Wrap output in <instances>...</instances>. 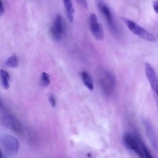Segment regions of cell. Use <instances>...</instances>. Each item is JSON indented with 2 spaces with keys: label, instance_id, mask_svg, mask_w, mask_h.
I'll return each mask as SVG.
<instances>
[{
  "label": "cell",
  "instance_id": "6da1fadb",
  "mask_svg": "<svg viewBox=\"0 0 158 158\" xmlns=\"http://www.w3.org/2000/svg\"><path fill=\"white\" fill-rule=\"evenodd\" d=\"M98 80L100 88L103 93L109 96H110L115 89L116 80L114 74L105 69H102L98 73Z\"/></svg>",
  "mask_w": 158,
  "mask_h": 158
},
{
  "label": "cell",
  "instance_id": "7a4b0ae2",
  "mask_svg": "<svg viewBox=\"0 0 158 158\" xmlns=\"http://www.w3.org/2000/svg\"><path fill=\"white\" fill-rule=\"evenodd\" d=\"M120 20L126 25L130 31L139 38L150 42H156V37L141 26L136 23L134 21L126 17H120Z\"/></svg>",
  "mask_w": 158,
  "mask_h": 158
},
{
  "label": "cell",
  "instance_id": "3957f363",
  "mask_svg": "<svg viewBox=\"0 0 158 158\" xmlns=\"http://www.w3.org/2000/svg\"><path fill=\"white\" fill-rule=\"evenodd\" d=\"M0 143L8 155L15 156L18 153L20 144L19 140L15 136L8 134L1 135Z\"/></svg>",
  "mask_w": 158,
  "mask_h": 158
},
{
  "label": "cell",
  "instance_id": "277c9868",
  "mask_svg": "<svg viewBox=\"0 0 158 158\" xmlns=\"http://www.w3.org/2000/svg\"><path fill=\"white\" fill-rule=\"evenodd\" d=\"M144 67L145 74L152 91L156 106L158 107V75L149 63L146 62Z\"/></svg>",
  "mask_w": 158,
  "mask_h": 158
},
{
  "label": "cell",
  "instance_id": "5b68a950",
  "mask_svg": "<svg viewBox=\"0 0 158 158\" xmlns=\"http://www.w3.org/2000/svg\"><path fill=\"white\" fill-rule=\"evenodd\" d=\"M2 110V122L4 125L10 128L15 133L22 135L23 133V127L21 123L12 115L9 113L4 107Z\"/></svg>",
  "mask_w": 158,
  "mask_h": 158
},
{
  "label": "cell",
  "instance_id": "8992f818",
  "mask_svg": "<svg viewBox=\"0 0 158 158\" xmlns=\"http://www.w3.org/2000/svg\"><path fill=\"white\" fill-rule=\"evenodd\" d=\"M96 2L99 11L104 17L110 30L114 33H117V27L115 25V23L114 22L111 11L108 6L105 3L103 0H96Z\"/></svg>",
  "mask_w": 158,
  "mask_h": 158
},
{
  "label": "cell",
  "instance_id": "52a82bcc",
  "mask_svg": "<svg viewBox=\"0 0 158 158\" xmlns=\"http://www.w3.org/2000/svg\"><path fill=\"white\" fill-rule=\"evenodd\" d=\"M64 32L65 25L62 17L57 14L50 30L51 36L54 41H59L62 40Z\"/></svg>",
  "mask_w": 158,
  "mask_h": 158
},
{
  "label": "cell",
  "instance_id": "ba28073f",
  "mask_svg": "<svg viewBox=\"0 0 158 158\" xmlns=\"http://www.w3.org/2000/svg\"><path fill=\"white\" fill-rule=\"evenodd\" d=\"M89 24L91 31L94 38L101 41L104 38V30L102 25L99 23L97 16L95 14H91L89 17Z\"/></svg>",
  "mask_w": 158,
  "mask_h": 158
},
{
  "label": "cell",
  "instance_id": "9c48e42d",
  "mask_svg": "<svg viewBox=\"0 0 158 158\" xmlns=\"http://www.w3.org/2000/svg\"><path fill=\"white\" fill-rule=\"evenodd\" d=\"M123 139L125 144L129 149L134 151L140 158H144L142 148H140L137 140L133 136L130 134H126L124 136Z\"/></svg>",
  "mask_w": 158,
  "mask_h": 158
},
{
  "label": "cell",
  "instance_id": "30bf717a",
  "mask_svg": "<svg viewBox=\"0 0 158 158\" xmlns=\"http://www.w3.org/2000/svg\"><path fill=\"white\" fill-rule=\"evenodd\" d=\"M64 6L65 15L70 23H73L74 19V8L71 0H62Z\"/></svg>",
  "mask_w": 158,
  "mask_h": 158
},
{
  "label": "cell",
  "instance_id": "8fae6325",
  "mask_svg": "<svg viewBox=\"0 0 158 158\" xmlns=\"http://www.w3.org/2000/svg\"><path fill=\"white\" fill-rule=\"evenodd\" d=\"M143 124L145 127L147 136H148L150 142L151 143L152 146H154L155 148H157V141H156L154 132L153 131V129H152L151 125L147 120H144Z\"/></svg>",
  "mask_w": 158,
  "mask_h": 158
},
{
  "label": "cell",
  "instance_id": "7c38bea8",
  "mask_svg": "<svg viewBox=\"0 0 158 158\" xmlns=\"http://www.w3.org/2000/svg\"><path fill=\"white\" fill-rule=\"evenodd\" d=\"M81 77L83 80V82L85 86L90 91L93 90L94 89V85L92 78L91 77L90 75L85 71H83L81 73Z\"/></svg>",
  "mask_w": 158,
  "mask_h": 158
},
{
  "label": "cell",
  "instance_id": "4fadbf2b",
  "mask_svg": "<svg viewBox=\"0 0 158 158\" xmlns=\"http://www.w3.org/2000/svg\"><path fill=\"white\" fill-rule=\"evenodd\" d=\"M0 78L2 86L5 89H7L9 88V80L10 79L9 74L6 70L3 69L0 70Z\"/></svg>",
  "mask_w": 158,
  "mask_h": 158
},
{
  "label": "cell",
  "instance_id": "5bb4252c",
  "mask_svg": "<svg viewBox=\"0 0 158 158\" xmlns=\"http://www.w3.org/2000/svg\"><path fill=\"white\" fill-rule=\"evenodd\" d=\"M5 65L9 67L15 68L18 65V59L16 56L12 55L10 56L5 62Z\"/></svg>",
  "mask_w": 158,
  "mask_h": 158
},
{
  "label": "cell",
  "instance_id": "9a60e30c",
  "mask_svg": "<svg viewBox=\"0 0 158 158\" xmlns=\"http://www.w3.org/2000/svg\"><path fill=\"white\" fill-rule=\"evenodd\" d=\"M41 83L44 87L48 86L50 84V77L49 75L46 72H43L41 77Z\"/></svg>",
  "mask_w": 158,
  "mask_h": 158
},
{
  "label": "cell",
  "instance_id": "2e32d148",
  "mask_svg": "<svg viewBox=\"0 0 158 158\" xmlns=\"http://www.w3.org/2000/svg\"><path fill=\"white\" fill-rule=\"evenodd\" d=\"M141 148H142V150H143V152L145 158H153V157L149 152V150L148 149L146 146L143 143H141Z\"/></svg>",
  "mask_w": 158,
  "mask_h": 158
},
{
  "label": "cell",
  "instance_id": "e0dca14e",
  "mask_svg": "<svg viewBox=\"0 0 158 158\" xmlns=\"http://www.w3.org/2000/svg\"><path fill=\"white\" fill-rule=\"evenodd\" d=\"M49 103H50L51 106L52 107H55V106L56 105V99H55V97H54V94H51L49 96Z\"/></svg>",
  "mask_w": 158,
  "mask_h": 158
},
{
  "label": "cell",
  "instance_id": "ac0fdd59",
  "mask_svg": "<svg viewBox=\"0 0 158 158\" xmlns=\"http://www.w3.org/2000/svg\"><path fill=\"white\" fill-rule=\"evenodd\" d=\"M80 6H81L83 8L87 9L88 8V2L86 0H76Z\"/></svg>",
  "mask_w": 158,
  "mask_h": 158
},
{
  "label": "cell",
  "instance_id": "d6986e66",
  "mask_svg": "<svg viewBox=\"0 0 158 158\" xmlns=\"http://www.w3.org/2000/svg\"><path fill=\"white\" fill-rule=\"evenodd\" d=\"M152 7L156 14H158V0H154L152 2Z\"/></svg>",
  "mask_w": 158,
  "mask_h": 158
},
{
  "label": "cell",
  "instance_id": "ffe728a7",
  "mask_svg": "<svg viewBox=\"0 0 158 158\" xmlns=\"http://www.w3.org/2000/svg\"><path fill=\"white\" fill-rule=\"evenodd\" d=\"M4 13V7L2 0H0V17L2 16Z\"/></svg>",
  "mask_w": 158,
  "mask_h": 158
},
{
  "label": "cell",
  "instance_id": "44dd1931",
  "mask_svg": "<svg viewBox=\"0 0 158 158\" xmlns=\"http://www.w3.org/2000/svg\"><path fill=\"white\" fill-rule=\"evenodd\" d=\"M0 158H2V153H1V150H0Z\"/></svg>",
  "mask_w": 158,
  "mask_h": 158
}]
</instances>
